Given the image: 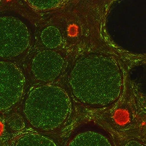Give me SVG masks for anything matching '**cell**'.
<instances>
[{
  "label": "cell",
  "mask_w": 146,
  "mask_h": 146,
  "mask_svg": "<svg viewBox=\"0 0 146 146\" xmlns=\"http://www.w3.org/2000/svg\"><path fill=\"white\" fill-rule=\"evenodd\" d=\"M100 57L99 55L96 72L93 68H91V72L79 60L90 74L77 63L70 76V81H70L73 95L81 103L94 107L113 104L119 97L122 89L121 74L117 63L110 58L106 62L109 58L104 56L99 69Z\"/></svg>",
  "instance_id": "1"
},
{
  "label": "cell",
  "mask_w": 146,
  "mask_h": 146,
  "mask_svg": "<svg viewBox=\"0 0 146 146\" xmlns=\"http://www.w3.org/2000/svg\"><path fill=\"white\" fill-rule=\"evenodd\" d=\"M71 102L68 94L57 86H38L29 93L25 102V118L34 128L40 130H53L68 118Z\"/></svg>",
  "instance_id": "2"
},
{
  "label": "cell",
  "mask_w": 146,
  "mask_h": 146,
  "mask_svg": "<svg viewBox=\"0 0 146 146\" xmlns=\"http://www.w3.org/2000/svg\"><path fill=\"white\" fill-rule=\"evenodd\" d=\"M30 36L26 25L17 18L0 17V57H17L28 48Z\"/></svg>",
  "instance_id": "3"
},
{
  "label": "cell",
  "mask_w": 146,
  "mask_h": 146,
  "mask_svg": "<svg viewBox=\"0 0 146 146\" xmlns=\"http://www.w3.org/2000/svg\"><path fill=\"white\" fill-rule=\"evenodd\" d=\"M24 76L13 63L0 61V111L10 109L21 99L24 89Z\"/></svg>",
  "instance_id": "4"
},
{
  "label": "cell",
  "mask_w": 146,
  "mask_h": 146,
  "mask_svg": "<svg viewBox=\"0 0 146 146\" xmlns=\"http://www.w3.org/2000/svg\"><path fill=\"white\" fill-rule=\"evenodd\" d=\"M62 56L55 51L44 50L34 57L31 70L36 79L43 82L55 80L59 76L64 67Z\"/></svg>",
  "instance_id": "5"
},
{
  "label": "cell",
  "mask_w": 146,
  "mask_h": 146,
  "mask_svg": "<svg viewBox=\"0 0 146 146\" xmlns=\"http://www.w3.org/2000/svg\"><path fill=\"white\" fill-rule=\"evenodd\" d=\"M67 146H114L111 137L100 129L87 128L77 132Z\"/></svg>",
  "instance_id": "6"
},
{
  "label": "cell",
  "mask_w": 146,
  "mask_h": 146,
  "mask_svg": "<svg viewBox=\"0 0 146 146\" xmlns=\"http://www.w3.org/2000/svg\"><path fill=\"white\" fill-rule=\"evenodd\" d=\"M11 146H58L50 137L35 132H25L18 136Z\"/></svg>",
  "instance_id": "7"
},
{
  "label": "cell",
  "mask_w": 146,
  "mask_h": 146,
  "mask_svg": "<svg viewBox=\"0 0 146 146\" xmlns=\"http://www.w3.org/2000/svg\"><path fill=\"white\" fill-rule=\"evenodd\" d=\"M43 45L49 49L58 47L62 42V36L58 29L54 26H50L44 29L40 36Z\"/></svg>",
  "instance_id": "8"
},
{
  "label": "cell",
  "mask_w": 146,
  "mask_h": 146,
  "mask_svg": "<svg viewBox=\"0 0 146 146\" xmlns=\"http://www.w3.org/2000/svg\"><path fill=\"white\" fill-rule=\"evenodd\" d=\"M29 5L36 10L46 11L57 7L59 5L58 1H28Z\"/></svg>",
  "instance_id": "9"
},
{
  "label": "cell",
  "mask_w": 146,
  "mask_h": 146,
  "mask_svg": "<svg viewBox=\"0 0 146 146\" xmlns=\"http://www.w3.org/2000/svg\"><path fill=\"white\" fill-rule=\"evenodd\" d=\"M124 146H144L141 143L137 141L131 140L127 142Z\"/></svg>",
  "instance_id": "10"
}]
</instances>
